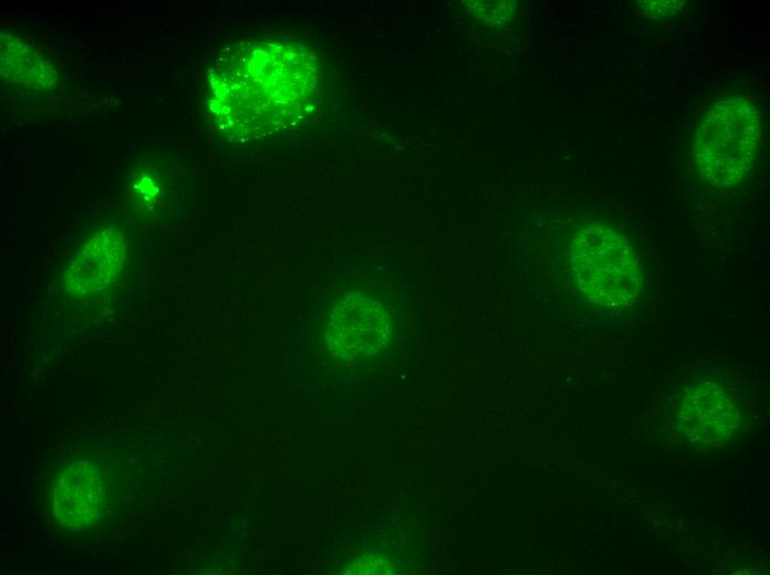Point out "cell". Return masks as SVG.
Here are the masks:
<instances>
[{
	"label": "cell",
	"mask_w": 770,
	"mask_h": 575,
	"mask_svg": "<svg viewBox=\"0 0 770 575\" xmlns=\"http://www.w3.org/2000/svg\"><path fill=\"white\" fill-rule=\"evenodd\" d=\"M321 63L306 43L269 35L227 48L208 80L215 129L230 140L291 133L319 111Z\"/></svg>",
	"instance_id": "6da1fadb"
},
{
	"label": "cell",
	"mask_w": 770,
	"mask_h": 575,
	"mask_svg": "<svg viewBox=\"0 0 770 575\" xmlns=\"http://www.w3.org/2000/svg\"><path fill=\"white\" fill-rule=\"evenodd\" d=\"M760 135L759 112L750 101L731 97L715 103L694 138L699 175L716 188L738 184L755 164Z\"/></svg>",
	"instance_id": "7a4b0ae2"
},
{
	"label": "cell",
	"mask_w": 770,
	"mask_h": 575,
	"mask_svg": "<svg viewBox=\"0 0 770 575\" xmlns=\"http://www.w3.org/2000/svg\"><path fill=\"white\" fill-rule=\"evenodd\" d=\"M571 266L580 290L592 303L624 309L639 295L637 253L611 227L594 223L581 229L572 242Z\"/></svg>",
	"instance_id": "3957f363"
},
{
	"label": "cell",
	"mask_w": 770,
	"mask_h": 575,
	"mask_svg": "<svg viewBox=\"0 0 770 575\" xmlns=\"http://www.w3.org/2000/svg\"><path fill=\"white\" fill-rule=\"evenodd\" d=\"M737 400L721 385L703 381L690 387L678 408L677 425L686 440L701 448L720 447L741 426Z\"/></svg>",
	"instance_id": "277c9868"
},
{
	"label": "cell",
	"mask_w": 770,
	"mask_h": 575,
	"mask_svg": "<svg viewBox=\"0 0 770 575\" xmlns=\"http://www.w3.org/2000/svg\"><path fill=\"white\" fill-rule=\"evenodd\" d=\"M326 334L334 353L357 357L384 348L391 338V325L386 312L377 302L353 296L333 310Z\"/></svg>",
	"instance_id": "5b68a950"
},
{
	"label": "cell",
	"mask_w": 770,
	"mask_h": 575,
	"mask_svg": "<svg viewBox=\"0 0 770 575\" xmlns=\"http://www.w3.org/2000/svg\"><path fill=\"white\" fill-rule=\"evenodd\" d=\"M106 482L91 462L73 463L62 471L53 488V508L60 522L69 529L94 524L106 509Z\"/></svg>",
	"instance_id": "8992f818"
},
{
	"label": "cell",
	"mask_w": 770,
	"mask_h": 575,
	"mask_svg": "<svg viewBox=\"0 0 770 575\" xmlns=\"http://www.w3.org/2000/svg\"><path fill=\"white\" fill-rule=\"evenodd\" d=\"M126 260V244L117 229L106 228L92 237L72 260L66 278L69 294L86 299L117 280Z\"/></svg>",
	"instance_id": "52a82bcc"
},
{
	"label": "cell",
	"mask_w": 770,
	"mask_h": 575,
	"mask_svg": "<svg viewBox=\"0 0 770 575\" xmlns=\"http://www.w3.org/2000/svg\"><path fill=\"white\" fill-rule=\"evenodd\" d=\"M1 71L6 79L30 88L50 87L55 82L49 63L12 34H1Z\"/></svg>",
	"instance_id": "ba28073f"
},
{
	"label": "cell",
	"mask_w": 770,
	"mask_h": 575,
	"mask_svg": "<svg viewBox=\"0 0 770 575\" xmlns=\"http://www.w3.org/2000/svg\"><path fill=\"white\" fill-rule=\"evenodd\" d=\"M641 11L652 20L673 17L685 4L684 0L637 1Z\"/></svg>",
	"instance_id": "9c48e42d"
}]
</instances>
